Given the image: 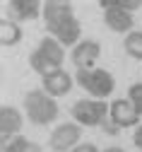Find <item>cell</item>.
Returning <instances> with one entry per match:
<instances>
[{
  "label": "cell",
  "instance_id": "obj_9",
  "mask_svg": "<svg viewBox=\"0 0 142 152\" xmlns=\"http://www.w3.org/2000/svg\"><path fill=\"white\" fill-rule=\"evenodd\" d=\"M111 121L118 126V128H130V126H137L140 123V113L135 111L133 102L130 99H113L111 102Z\"/></svg>",
  "mask_w": 142,
  "mask_h": 152
},
{
  "label": "cell",
  "instance_id": "obj_8",
  "mask_svg": "<svg viewBox=\"0 0 142 152\" xmlns=\"http://www.w3.org/2000/svg\"><path fill=\"white\" fill-rule=\"evenodd\" d=\"M101 56V44L99 41H79L72 48V63L77 70H94V63Z\"/></svg>",
  "mask_w": 142,
  "mask_h": 152
},
{
  "label": "cell",
  "instance_id": "obj_17",
  "mask_svg": "<svg viewBox=\"0 0 142 152\" xmlns=\"http://www.w3.org/2000/svg\"><path fill=\"white\" fill-rule=\"evenodd\" d=\"M113 5H116V7H120V10H125V12H133V10H137V7H140L137 0H130V3H125V0H113Z\"/></svg>",
  "mask_w": 142,
  "mask_h": 152
},
{
  "label": "cell",
  "instance_id": "obj_4",
  "mask_svg": "<svg viewBox=\"0 0 142 152\" xmlns=\"http://www.w3.org/2000/svg\"><path fill=\"white\" fill-rule=\"evenodd\" d=\"M77 82L84 92H89L94 99H101L109 97V94L116 89V80L113 75L104 68H94V70H77Z\"/></svg>",
  "mask_w": 142,
  "mask_h": 152
},
{
  "label": "cell",
  "instance_id": "obj_20",
  "mask_svg": "<svg viewBox=\"0 0 142 152\" xmlns=\"http://www.w3.org/2000/svg\"><path fill=\"white\" fill-rule=\"evenodd\" d=\"M133 142H135V147H140V150H142V126H137L135 135H133Z\"/></svg>",
  "mask_w": 142,
  "mask_h": 152
},
{
  "label": "cell",
  "instance_id": "obj_5",
  "mask_svg": "<svg viewBox=\"0 0 142 152\" xmlns=\"http://www.w3.org/2000/svg\"><path fill=\"white\" fill-rule=\"evenodd\" d=\"M70 113H72L75 123L92 128V126H101L106 121V116L111 113V106L101 99H79V102L72 104Z\"/></svg>",
  "mask_w": 142,
  "mask_h": 152
},
{
  "label": "cell",
  "instance_id": "obj_3",
  "mask_svg": "<svg viewBox=\"0 0 142 152\" xmlns=\"http://www.w3.org/2000/svg\"><path fill=\"white\" fill-rule=\"evenodd\" d=\"M24 111L31 123L36 126H48L51 121L58 118V104L53 97H48V94L44 89H31L27 92L24 97Z\"/></svg>",
  "mask_w": 142,
  "mask_h": 152
},
{
  "label": "cell",
  "instance_id": "obj_10",
  "mask_svg": "<svg viewBox=\"0 0 142 152\" xmlns=\"http://www.w3.org/2000/svg\"><path fill=\"white\" fill-rule=\"evenodd\" d=\"M41 89L48 94V97H65V94L72 89V77L65 70H55L46 77H41Z\"/></svg>",
  "mask_w": 142,
  "mask_h": 152
},
{
  "label": "cell",
  "instance_id": "obj_6",
  "mask_svg": "<svg viewBox=\"0 0 142 152\" xmlns=\"http://www.w3.org/2000/svg\"><path fill=\"white\" fill-rule=\"evenodd\" d=\"M79 138H82V126L79 123H63L51 133V150L53 152H68L75 150Z\"/></svg>",
  "mask_w": 142,
  "mask_h": 152
},
{
  "label": "cell",
  "instance_id": "obj_15",
  "mask_svg": "<svg viewBox=\"0 0 142 152\" xmlns=\"http://www.w3.org/2000/svg\"><path fill=\"white\" fill-rule=\"evenodd\" d=\"M123 48L130 58L135 61H142V31H130L123 41Z\"/></svg>",
  "mask_w": 142,
  "mask_h": 152
},
{
  "label": "cell",
  "instance_id": "obj_19",
  "mask_svg": "<svg viewBox=\"0 0 142 152\" xmlns=\"http://www.w3.org/2000/svg\"><path fill=\"white\" fill-rule=\"evenodd\" d=\"M72 152H101L96 145H92V142H82V145H77Z\"/></svg>",
  "mask_w": 142,
  "mask_h": 152
},
{
  "label": "cell",
  "instance_id": "obj_1",
  "mask_svg": "<svg viewBox=\"0 0 142 152\" xmlns=\"http://www.w3.org/2000/svg\"><path fill=\"white\" fill-rule=\"evenodd\" d=\"M44 22L51 36L63 44V46H77L79 34H82V24L77 22V17L72 15V5L65 0H51L44 3Z\"/></svg>",
  "mask_w": 142,
  "mask_h": 152
},
{
  "label": "cell",
  "instance_id": "obj_16",
  "mask_svg": "<svg viewBox=\"0 0 142 152\" xmlns=\"http://www.w3.org/2000/svg\"><path fill=\"white\" fill-rule=\"evenodd\" d=\"M128 99L133 102L135 111L142 116V82H135V85H130V89H128Z\"/></svg>",
  "mask_w": 142,
  "mask_h": 152
},
{
  "label": "cell",
  "instance_id": "obj_13",
  "mask_svg": "<svg viewBox=\"0 0 142 152\" xmlns=\"http://www.w3.org/2000/svg\"><path fill=\"white\" fill-rule=\"evenodd\" d=\"M0 41L3 46H15L22 41V29H19L17 22H10V20H3L0 22Z\"/></svg>",
  "mask_w": 142,
  "mask_h": 152
},
{
  "label": "cell",
  "instance_id": "obj_12",
  "mask_svg": "<svg viewBox=\"0 0 142 152\" xmlns=\"http://www.w3.org/2000/svg\"><path fill=\"white\" fill-rule=\"evenodd\" d=\"M12 12H15L17 20L27 22V20H36L39 15H44V5H39L36 0H15Z\"/></svg>",
  "mask_w": 142,
  "mask_h": 152
},
{
  "label": "cell",
  "instance_id": "obj_2",
  "mask_svg": "<svg viewBox=\"0 0 142 152\" xmlns=\"http://www.w3.org/2000/svg\"><path fill=\"white\" fill-rule=\"evenodd\" d=\"M63 61H65L63 44H58L53 36H44L41 44L36 46V51L29 56V65L41 77H46V75H51L55 70H63Z\"/></svg>",
  "mask_w": 142,
  "mask_h": 152
},
{
  "label": "cell",
  "instance_id": "obj_7",
  "mask_svg": "<svg viewBox=\"0 0 142 152\" xmlns=\"http://www.w3.org/2000/svg\"><path fill=\"white\" fill-rule=\"evenodd\" d=\"M101 7H104V22H106L109 29H113L118 34H125V31L133 29V24H135L133 15L125 12V10H120V7H116L113 0H104Z\"/></svg>",
  "mask_w": 142,
  "mask_h": 152
},
{
  "label": "cell",
  "instance_id": "obj_21",
  "mask_svg": "<svg viewBox=\"0 0 142 152\" xmlns=\"http://www.w3.org/2000/svg\"><path fill=\"white\" fill-rule=\"evenodd\" d=\"M104 152H123L120 147H109V150H104Z\"/></svg>",
  "mask_w": 142,
  "mask_h": 152
},
{
  "label": "cell",
  "instance_id": "obj_14",
  "mask_svg": "<svg viewBox=\"0 0 142 152\" xmlns=\"http://www.w3.org/2000/svg\"><path fill=\"white\" fill-rule=\"evenodd\" d=\"M3 152H41V145L31 142L24 135H15L7 145H3Z\"/></svg>",
  "mask_w": 142,
  "mask_h": 152
},
{
  "label": "cell",
  "instance_id": "obj_18",
  "mask_svg": "<svg viewBox=\"0 0 142 152\" xmlns=\"http://www.w3.org/2000/svg\"><path fill=\"white\" fill-rule=\"evenodd\" d=\"M101 130H104V133H109V135H118V133H120V128L113 123V121H104V123H101Z\"/></svg>",
  "mask_w": 142,
  "mask_h": 152
},
{
  "label": "cell",
  "instance_id": "obj_11",
  "mask_svg": "<svg viewBox=\"0 0 142 152\" xmlns=\"http://www.w3.org/2000/svg\"><path fill=\"white\" fill-rule=\"evenodd\" d=\"M22 130V113H19L15 106H3L0 109V135H3V145L10 142V138L19 135Z\"/></svg>",
  "mask_w": 142,
  "mask_h": 152
}]
</instances>
